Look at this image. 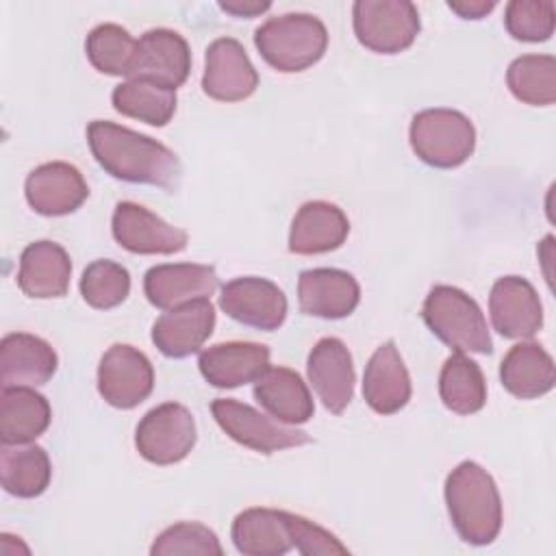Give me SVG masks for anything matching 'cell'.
<instances>
[{"label":"cell","mask_w":556,"mask_h":556,"mask_svg":"<svg viewBox=\"0 0 556 556\" xmlns=\"http://www.w3.org/2000/svg\"><path fill=\"white\" fill-rule=\"evenodd\" d=\"M352 26L361 46L378 54H397L419 35V11L408 0H356Z\"/></svg>","instance_id":"6"},{"label":"cell","mask_w":556,"mask_h":556,"mask_svg":"<svg viewBox=\"0 0 556 556\" xmlns=\"http://www.w3.org/2000/svg\"><path fill=\"white\" fill-rule=\"evenodd\" d=\"M219 308L243 326L271 332L285 324L287 295L267 278L241 276L222 287Z\"/></svg>","instance_id":"10"},{"label":"cell","mask_w":556,"mask_h":556,"mask_svg":"<svg viewBox=\"0 0 556 556\" xmlns=\"http://www.w3.org/2000/svg\"><path fill=\"white\" fill-rule=\"evenodd\" d=\"M258 87V72L245 48L232 37L208 43L204 54L202 91L219 102H241Z\"/></svg>","instance_id":"12"},{"label":"cell","mask_w":556,"mask_h":556,"mask_svg":"<svg viewBox=\"0 0 556 556\" xmlns=\"http://www.w3.org/2000/svg\"><path fill=\"white\" fill-rule=\"evenodd\" d=\"M113 109L126 117L146 122L150 126H165L176 113V91L152 80L128 78L111 93Z\"/></svg>","instance_id":"31"},{"label":"cell","mask_w":556,"mask_h":556,"mask_svg":"<svg viewBox=\"0 0 556 556\" xmlns=\"http://www.w3.org/2000/svg\"><path fill=\"white\" fill-rule=\"evenodd\" d=\"M445 504L458 536L469 545H489L504 521L502 497L493 476L473 460L458 463L445 478Z\"/></svg>","instance_id":"2"},{"label":"cell","mask_w":556,"mask_h":556,"mask_svg":"<svg viewBox=\"0 0 556 556\" xmlns=\"http://www.w3.org/2000/svg\"><path fill=\"white\" fill-rule=\"evenodd\" d=\"M510 93L530 106H549L556 100V59L552 54H521L506 72Z\"/></svg>","instance_id":"32"},{"label":"cell","mask_w":556,"mask_h":556,"mask_svg":"<svg viewBox=\"0 0 556 556\" xmlns=\"http://www.w3.org/2000/svg\"><path fill=\"white\" fill-rule=\"evenodd\" d=\"M191 72L187 39L172 28H150L137 39V52L128 78L152 80L161 87H180Z\"/></svg>","instance_id":"13"},{"label":"cell","mask_w":556,"mask_h":556,"mask_svg":"<svg viewBox=\"0 0 556 556\" xmlns=\"http://www.w3.org/2000/svg\"><path fill=\"white\" fill-rule=\"evenodd\" d=\"M130 293V274L124 265L98 258L89 263L80 276L83 300L98 311H109L119 306Z\"/></svg>","instance_id":"34"},{"label":"cell","mask_w":556,"mask_h":556,"mask_svg":"<svg viewBox=\"0 0 556 556\" xmlns=\"http://www.w3.org/2000/svg\"><path fill=\"white\" fill-rule=\"evenodd\" d=\"M215 328V308L208 298L165 311L152 326V343L167 358H187L206 343Z\"/></svg>","instance_id":"19"},{"label":"cell","mask_w":556,"mask_h":556,"mask_svg":"<svg viewBox=\"0 0 556 556\" xmlns=\"http://www.w3.org/2000/svg\"><path fill=\"white\" fill-rule=\"evenodd\" d=\"M361 302V287L350 271L337 267L304 269L298 278V304L304 315L343 319Z\"/></svg>","instance_id":"18"},{"label":"cell","mask_w":556,"mask_h":556,"mask_svg":"<svg viewBox=\"0 0 556 556\" xmlns=\"http://www.w3.org/2000/svg\"><path fill=\"white\" fill-rule=\"evenodd\" d=\"M195 419L178 402L150 408L137 424L135 447L148 463L174 465L189 456L195 445Z\"/></svg>","instance_id":"8"},{"label":"cell","mask_w":556,"mask_h":556,"mask_svg":"<svg viewBox=\"0 0 556 556\" xmlns=\"http://www.w3.org/2000/svg\"><path fill=\"white\" fill-rule=\"evenodd\" d=\"M408 141L419 161L437 169L463 165L476 148V128L456 109H424L408 128Z\"/></svg>","instance_id":"5"},{"label":"cell","mask_w":556,"mask_h":556,"mask_svg":"<svg viewBox=\"0 0 556 556\" xmlns=\"http://www.w3.org/2000/svg\"><path fill=\"white\" fill-rule=\"evenodd\" d=\"M28 206L46 217L74 213L87 198L89 187L78 167L65 161H52L35 167L24 182Z\"/></svg>","instance_id":"16"},{"label":"cell","mask_w":556,"mask_h":556,"mask_svg":"<svg viewBox=\"0 0 556 556\" xmlns=\"http://www.w3.org/2000/svg\"><path fill=\"white\" fill-rule=\"evenodd\" d=\"M52 478L48 452L37 443H15L0 447V482L9 495L30 500L41 495Z\"/></svg>","instance_id":"29"},{"label":"cell","mask_w":556,"mask_h":556,"mask_svg":"<svg viewBox=\"0 0 556 556\" xmlns=\"http://www.w3.org/2000/svg\"><path fill=\"white\" fill-rule=\"evenodd\" d=\"M52 408L33 387H7L0 393V439L7 445L30 443L50 426Z\"/></svg>","instance_id":"28"},{"label":"cell","mask_w":556,"mask_h":556,"mask_svg":"<svg viewBox=\"0 0 556 556\" xmlns=\"http://www.w3.org/2000/svg\"><path fill=\"white\" fill-rule=\"evenodd\" d=\"M489 315L493 328L504 339H532L543 326L539 293L521 276H504L493 282Z\"/></svg>","instance_id":"15"},{"label":"cell","mask_w":556,"mask_h":556,"mask_svg":"<svg viewBox=\"0 0 556 556\" xmlns=\"http://www.w3.org/2000/svg\"><path fill=\"white\" fill-rule=\"evenodd\" d=\"M350 235L348 215L332 202L311 200L304 202L289 230V250L293 254L311 256L326 254L345 243Z\"/></svg>","instance_id":"24"},{"label":"cell","mask_w":556,"mask_h":556,"mask_svg":"<svg viewBox=\"0 0 556 556\" xmlns=\"http://www.w3.org/2000/svg\"><path fill=\"white\" fill-rule=\"evenodd\" d=\"M500 380L504 389L519 400L541 397L554 389V358L541 343L521 341L502 358Z\"/></svg>","instance_id":"27"},{"label":"cell","mask_w":556,"mask_h":556,"mask_svg":"<svg viewBox=\"0 0 556 556\" xmlns=\"http://www.w3.org/2000/svg\"><path fill=\"white\" fill-rule=\"evenodd\" d=\"M219 287L215 267L200 263H163L143 276L148 302L161 311L182 306L193 300L211 298Z\"/></svg>","instance_id":"17"},{"label":"cell","mask_w":556,"mask_h":556,"mask_svg":"<svg viewBox=\"0 0 556 556\" xmlns=\"http://www.w3.org/2000/svg\"><path fill=\"white\" fill-rule=\"evenodd\" d=\"M198 367L215 389H235L256 382L269 367V348L254 341L215 343L200 352Z\"/></svg>","instance_id":"20"},{"label":"cell","mask_w":556,"mask_h":556,"mask_svg":"<svg viewBox=\"0 0 556 556\" xmlns=\"http://www.w3.org/2000/svg\"><path fill=\"white\" fill-rule=\"evenodd\" d=\"M252 393L269 417L287 426L306 424L315 413L306 382L289 367H267V371L254 382Z\"/></svg>","instance_id":"25"},{"label":"cell","mask_w":556,"mask_h":556,"mask_svg":"<svg viewBox=\"0 0 556 556\" xmlns=\"http://www.w3.org/2000/svg\"><path fill=\"white\" fill-rule=\"evenodd\" d=\"M72 261L63 245L50 239L28 243L20 254L17 287L37 300L63 298L70 289Z\"/></svg>","instance_id":"23"},{"label":"cell","mask_w":556,"mask_h":556,"mask_svg":"<svg viewBox=\"0 0 556 556\" xmlns=\"http://www.w3.org/2000/svg\"><path fill=\"white\" fill-rule=\"evenodd\" d=\"M152 556H222V543L217 534L198 521H178L165 528L150 547Z\"/></svg>","instance_id":"36"},{"label":"cell","mask_w":556,"mask_h":556,"mask_svg":"<svg viewBox=\"0 0 556 556\" xmlns=\"http://www.w3.org/2000/svg\"><path fill=\"white\" fill-rule=\"evenodd\" d=\"M230 539L245 556H282L293 549L289 513L265 506L245 508L235 517Z\"/></svg>","instance_id":"26"},{"label":"cell","mask_w":556,"mask_h":556,"mask_svg":"<svg viewBox=\"0 0 556 556\" xmlns=\"http://www.w3.org/2000/svg\"><path fill=\"white\" fill-rule=\"evenodd\" d=\"M219 9L235 15V17H256L271 9V2L261 0H222Z\"/></svg>","instance_id":"39"},{"label":"cell","mask_w":556,"mask_h":556,"mask_svg":"<svg viewBox=\"0 0 556 556\" xmlns=\"http://www.w3.org/2000/svg\"><path fill=\"white\" fill-rule=\"evenodd\" d=\"M254 46L267 65L282 74L304 72L328 48V30L317 15L285 13L254 30Z\"/></svg>","instance_id":"3"},{"label":"cell","mask_w":556,"mask_h":556,"mask_svg":"<svg viewBox=\"0 0 556 556\" xmlns=\"http://www.w3.org/2000/svg\"><path fill=\"white\" fill-rule=\"evenodd\" d=\"M495 0H450L447 7L463 20H482L495 9Z\"/></svg>","instance_id":"38"},{"label":"cell","mask_w":556,"mask_h":556,"mask_svg":"<svg viewBox=\"0 0 556 556\" xmlns=\"http://www.w3.org/2000/svg\"><path fill=\"white\" fill-rule=\"evenodd\" d=\"M113 239L132 254H176L189 243L182 228L167 224L163 217L137 202H119L111 219Z\"/></svg>","instance_id":"11"},{"label":"cell","mask_w":556,"mask_h":556,"mask_svg":"<svg viewBox=\"0 0 556 556\" xmlns=\"http://www.w3.org/2000/svg\"><path fill=\"white\" fill-rule=\"evenodd\" d=\"M504 26L517 41H547L554 35L556 7L552 0H510L504 11Z\"/></svg>","instance_id":"35"},{"label":"cell","mask_w":556,"mask_h":556,"mask_svg":"<svg viewBox=\"0 0 556 556\" xmlns=\"http://www.w3.org/2000/svg\"><path fill=\"white\" fill-rule=\"evenodd\" d=\"M87 143L98 165L117 180L152 185L165 191H176L180 185V159L148 135L109 119H93L87 126Z\"/></svg>","instance_id":"1"},{"label":"cell","mask_w":556,"mask_h":556,"mask_svg":"<svg viewBox=\"0 0 556 556\" xmlns=\"http://www.w3.org/2000/svg\"><path fill=\"white\" fill-rule=\"evenodd\" d=\"M363 397L378 415H393L410 400V376L393 341H384L369 356L363 374Z\"/></svg>","instance_id":"22"},{"label":"cell","mask_w":556,"mask_h":556,"mask_svg":"<svg viewBox=\"0 0 556 556\" xmlns=\"http://www.w3.org/2000/svg\"><path fill=\"white\" fill-rule=\"evenodd\" d=\"M439 395L456 415H473L486 404V380L476 361L456 352L445 358L439 374Z\"/></svg>","instance_id":"30"},{"label":"cell","mask_w":556,"mask_h":556,"mask_svg":"<svg viewBox=\"0 0 556 556\" xmlns=\"http://www.w3.org/2000/svg\"><path fill=\"white\" fill-rule=\"evenodd\" d=\"M154 389V367L150 358L128 345L113 343L98 365V391L113 408L130 410L139 406Z\"/></svg>","instance_id":"9"},{"label":"cell","mask_w":556,"mask_h":556,"mask_svg":"<svg viewBox=\"0 0 556 556\" xmlns=\"http://www.w3.org/2000/svg\"><path fill=\"white\" fill-rule=\"evenodd\" d=\"M85 52L98 72L128 78L137 52V39H132L124 26L106 22L89 30L85 39Z\"/></svg>","instance_id":"33"},{"label":"cell","mask_w":556,"mask_h":556,"mask_svg":"<svg viewBox=\"0 0 556 556\" xmlns=\"http://www.w3.org/2000/svg\"><path fill=\"white\" fill-rule=\"evenodd\" d=\"M291 541L293 547L304 556H332V554H350L348 545H343L332 532L317 526L315 521L289 513Z\"/></svg>","instance_id":"37"},{"label":"cell","mask_w":556,"mask_h":556,"mask_svg":"<svg viewBox=\"0 0 556 556\" xmlns=\"http://www.w3.org/2000/svg\"><path fill=\"white\" fill-rule=\"evenodd\" d=\"M59 358L52 345L28 332H11L0 341V384L39 387L56 371Z\"/></svg>","instance_id":"21"},{"label":"cell","mask_w":556,"mask_h":556,"mask_svg":"<svg viewBox=\"0 0 556 556\" xmlns=\"http://www.w3.org/2000/svg\"><path fill=\"white\" fill-rule=\"evenodd\" d=\"M421 317L430 332L454 352L491 354L493 341L478 302L463 289L437 285L424 300Z\"/></svg>","instance_id":"4"},{"label":"cell","mask_w":556,"mask_h":556,"mask_svg":"<svg viewBox=\"0 0 556 556\" xmlns=\"http://www.w3.org/2000/svg\"><path fill=\"white\" fill-rule=\"evenodd\" d=\"M306 376L324 408L341 415L354 395V363L348 345L337 337L319 339L306 358Z\"/></svg>","instance_id":"14"},{"label":"cell","mask_w":556,"mask_h":556,"mask_svg":"<svg viewBox=\"0 0 556 556\" xmlns=\"http://www.w3.org/2000/svg\"><path fill=\"white\" fill-rule=\"evenodd\" d=\"M211 413L217 426L232 441L258 454H274L287 447H300L311 443L308 432L280 424L274 417L256 410L254 406L232 397L213 400Z\"/></svg>","instance_id":"7"}]
</instances>
